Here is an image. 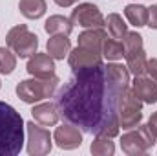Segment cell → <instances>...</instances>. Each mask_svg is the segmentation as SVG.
<instances>
[{"instance_id": "cell-23", "label": "cell", "mask_w": 157, "mask_h": 156, "mask_svg": "<svg viewBox=\"0 0 157 156\" xmlns=\"http://www.w3.org/2000/svg\"><path fill=\"white\" fill-rule=\"evenodd\" d=\"M17 68V53L11 48L0 46V74L9 76Z\"/></svg>"}, {"instance_id": "cell-2", "label": "cell", "mask_w": 157, "mask_h": 156, "mask_svg": "<svg viewBox=\"0 0 157 156\" xmlns=\"http://www.w3.org/2000/svg\"><path fill=\"white\" fill-rule=\"evenodd\" d=\"M24 119L15 107L0 101V156H17L24 145Z\"/></svg>"}, {"instance_id": "cell-20", "label": "cell", "mask_w": 157, "mask_h": 156, "mask_svg": "<svg viewBox=\"0 0 157 156\" xmlns=\"http://www.w3.org/2000/svg\"><path fill=\"white\" fill-rule=\"evenodd\" d=\"M102 57H106L108 61H119L124 57V44L122 40L115 37H106L102 42Z\"/></svg>"}, {"instance_id": "cell-27", "label": "cell", "mask_w": 157, "mask_h": 156, "mask_svg": "<svg viewBox=\"0 0 157 156\" xmlns=\"http://www.w3.org/2000/svg\"><path fill=\"white\" fill-rule=\"evenodd\" d=\"M57 6H60V7H70V6H73L77 0H53Z\"/></svg>"}, {"instance_id": "cell-16", "label": "cell", "mask_w": 157, "mask_h": 156, "mask_svg": "<svg viewBox=\"0 0 157 156\" xmlns=\"http://www.w3.org/2000/svg\"><path fill=\"white\" fill-rule=\"evenodd\" d=\"M44 30L49 35H70L73 31V22L62 15H51L46 20Z\"/></svg>"}, {"instance_id": "cell-7", "label": "cell", "mask_w": 157, "mask_h": 156, "mask_svg": "<svg viewBox=\"0 0 157 156\" xmlns=\"http://www.w3.org/2000/svg\"><path fill=\"white\" fill-rule=\"evenodd\" d=\"M70 20L73 24L80 26V28H86V30H95V28L104 30L106 28V18L102 17L101 9L95 4H90V2L78 4L77 7L71 11Z\"/></svg>"}, {"instance_id": "cell-6", "label": "cell", "mask_w": 157, "mask_h": 156, "mask_svg": "<svg viewBox=\"0 0 157 156\" xmlns=\"http://www.w3.org/2000/svg\"><path fill=\"white\" fill-rule=\"evenodd\" d=\"M6 44L7 48H11L17 57L20 59H28L31 57L33 53H37V48H39V37L28 30L26 24H18V26H13L7 35H6Z\"/></svg>"}, {"instance_id": "cell-17", "label": "cell", "mask_w": 157, "mask_h": 156, "mask_svg": "<svg viewBox=\"0 0 157 156\" xmlns=\"http://www.w3.org/2000/svg\"><path fill=\"white\" fill-rule=\"evenodd\" d=\"M106 37H108V35H106L104 30H99V28H95V30H86V31H82V33L78 35V46H84V48L101 51V50H102V42H104ZM101 53H102V51H101Z\"/></svg>"}, {"instance_id": "cell-9", "label": "cell", "mask_w": 157, "mask_h": 156, "mask_svg": "<svg viewBox=\"0 0 157 156\" xmlns=\"http://www.w3.org/2000/svg\"><path fill=\"white\" fill-rule=\"evenodd\" d=\"M68 63H70L73 72L90 70V68L102 64V53L97 50H90V48H84V46L77 44V48H73L68 53Z\"/></svg>"}, {"instance_id": "cell-5", "label": "cell", "mask_w": 157, "mask_h": 156, "mask_svg": "<svg viewBox=\"0 0 157 156\" xmlns=\"http://www.w3.org/2000/svg\"><path fill=\"white\" fill-rule=\"evenodd\" d=\"M155 142L157 138L152 134L148 125H139V127H135L121 136V147L128 156L146 154L155 145Z\"/></svg>"}, {"instance_id": "cell-10", "label": "cell", "mask_w": 157, "mask_h": 156, "mask_svg": "<svg viewBox=\"0 0 157 156\" xmlns=\"http://www.w3.org/2000/svg\"><path fill=\"white\" fill-rule=\"evenodd\" d=\"M53 140L55 143L64 149V151H73L82 145V132L77 125L73 123H66V125H60L55 129V134H53Z\"/></svg>"}, {"instance_id": "cell-24", "label": "cell", "mask_w": 157, "mask_h": 156, "mask_svg": "<svg viewBox=\"0 0 157 156\" xmlns=\"http://www.w3.org/2000/svg\"><path fill=\"white\" fill-rule=\"evenodd\" d=\"M146 26H150L152 30H157V4H152L148 7V22Z\"/></svg>"}, {"instance_id": "cell-22", "label": "cell", "mask_w": 157, "mask_h": 156, "mask_svg": "<svg viewBox=\"0 0 157 156\" xmlns=\"http://www.w3.org/2000/svg\"><path fill=\"white\" fill-rule=\"evenodd\" d=\"M90 151L95 156H112L115 153V145L108 136H95V140L90 145Z\"/></svg>"}, {"instance_id": "cell-15", "label": "cell", "mask_w": 157, "mask_h": 156, "mask_svg": "<svg viewBox=\"0 0 157 156\" xmlns=\"http://www.w3.org/2000/svg\"><path fill=\"white\" fill-rule=\"evenodd\" d=\"M46 51L53 59L62 61L71 51V40L68 39V35H51L46 42Z\"/></svg>"}, {"instance_id": "cell-25", "label": "cell", "mask_w": 157, "mask_h": 156, "mask_svg": "<svg viewBox=\"0 0 157 156\" xmlns=\"http://www.w3.org/2000/svg\"><path fill=\"white\" fill-rule=\"evenodd\" d=\"M146 74H148V77L157 81V59L155 57H152V59L146 61Z\"/></svg>"}, {"instance_id": "cell-13", "label": "cell", "mask_w": 157, "mask_h": 156, "mask_svg": "<svg viewBox=\"0 0 157 156\" xmlns=\"http://www.w3.org/2000/svg\"><path fill=\"white\" fill-rule=\"evenodd\" d=\"M31 114H33V119L44 127H53L60 119L59 109L55 103H39L31 109Z\"/></svg>"}, {"instance_id": "cell-12", "label": "cell", "mask_w": 157, "mask_h": 156, "mask_svg": "<svg viewBox=\"0 0 157 156\" xmlns=\"http://www.w3.org/2000/svg\"><path fill=\"white\" fill-rule=\"evenodd\" d=\"M132 90L135 92V96L148 105L157 103V81H154L148 76H135L132 83Z\"/></svg>"}, {"instance_id": "cell-4", "label": "cell", "mask_w": 157, "mask_h": 156, "mask_svg": "<svg viewBox=\"0 0 157 156\" xmlns=\"http://www.w3.org/2000/svg\"><path fill=\"white\" fill-rule=\"evenodd\" d=\"M143 121V101L135 96V92L126 86L119 94V125L124 130H132L139 127Z\"/></svg>"}, {"instance_id": "cell-21", "label": "cell", "mask_w": 157, "mask_h": 156, "mask_svg": "<svg viewBox=\"0 0 157 156\" xmlns=\"http://www.w3.org/2000/svg\"><path fill=\"white\" fill-rule=\"evenodd\" d=\"M106 26H108L110 35L115 37V39H119V40H122L124 39V35L128 33V24L122 20V17H121L119 13H110V15H108V18H106Z\"/></svg>"}, {"instance_id": "cell-18", "label": "cell", "mask_w": 157, "mask_h": 156, "mask_svg": "<svg viewBox=\"0 0 157 156\" xmlns=\"http://www.w3.org/2000/svg\"><path fill=\"white\" fill-rule=\"evenodd\" d=\"M18 9L26 18L37 20L40 17H44V13L48 9V4H46V0H20Z\"/></svg>"}, {"instance_id": "cell-14", "label": "cell", "mask_w": 157, "mask_h": 156, "mask_svg": "<svg viewBox=\"0 0 157 156\" xmlns=\"http://www.w3.org/2000/svg\"><path fill=\"white\" fill-rule=\"evenodd\" d=\"M124 59H126V66H128L130 74H133V76H144L146 74V61L148 59L144 53V46L124 50Z\"/></svg>"}, {"instance_id": "cell-8", "label": "cell", "mask_w": 157, "mask_h": 156, "mask_svg": "<svg viewBox=\"0 0 157 156\" xmlns=\"http://www.w3.org/2000/svg\"><path fill=\"white\" fill-rule=\"evenodd\" d=\"M28 129V153L29 156H44L49 154L53 143H51V134L48 129H44V125L40 127L35 121H29L26 125Z\"/></svg>"}, {"instance_id": "cell-11", "label": "cell", "mask_w": 157, "mask_h": 156, "mask_svg": "<svg viewBox=\"0 0 157 156\" xmlns=\"http://www.w3.org/2000/svg\"><path fill=\"white\" fill-rule=\"evenodd\" d=\"M26 70L33 77H48L55 74V59L49 53H33L28 61Z\"/></svg>"}, {"instance_id": "cell-28", "label": "cell", "mask_w": 157, "mask_h": 156, "mask_svg": "<svg viewBox=\"0 0 157 156\" xmlns=\"http://www.w3.org/2000/svg\"><path fill=\"white\" fill-rule=\"evenodd\" d=\"M0 86H2V83H0Z\"/></svg>"}, {"instance_id": "cell-1", "label": "cell", "mask_w": 157, "mask_h": 156, "mask_svg": "<svg viewBox=\"0 0 157 156\" xmlns=\"http://www.w3.org/2000/svg\"><path fill=\"white\" fill-rule=\"evenodd\" d=\"M130 84V70L119 63L73 72L57 94L60 117L84 132L115 138L119 125V94Z\"/></svg>"}, {"instance_id": "cell-26", "label": "cell", "mask_w": 157, "mask_h": 156, "mask_svg": "<svg viewBox=\"0 0 157 156\" xmlns=\"http://www.w3.org/2000/svg\"><path fill=\"white\" fill-rule=\"evenodd\" d=\"M146 125H148V129L152 130V134L157 138V112H154V114L150 116V119H148V123H146Z\"/></svg>"}, {"instance_id": "cell-3", "label": "cell", "mask_w": 157, "mask_h": 156, "mask_svg": "<svg viewBox=\"0 0 157 156\" xmlns=\"http://www.w3.org/2000/svg\"><path fill=\"white\" fill-rule=\"evenodd\" d=\"M59 77L53 74V76H48V77H33V79H26V81H20L15 88L17 96L28 103V105H35L42 99H48V97H53V94L57 92L59 88Z\"/></svg>"}, {"instance_id": "cell-19", "label": "cell", "mask_w": 157, "mask_h": 156, "mask_svg": "<svg viewBox=\"0 0 157 156\" xmlns=\"http://www.w3.org/2000/svg\"><path fill=\"white\" fill-rule=\"evenodd\" d=\"M124 15H126L128 22L135 28H143L148 22V7L141 6V4H128L124 7Z\"/></svg>"}]
</instances>
